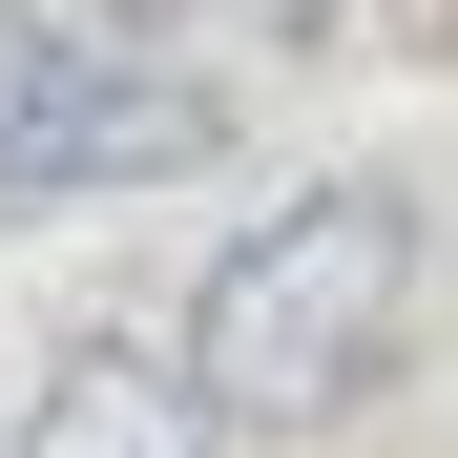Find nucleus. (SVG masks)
<instances>
[{
    "label": "nucleus",
    "mask_w": 458,
    "mask_h": 458,
    "mask_svg": "<svg viewBox=\"0 0 458 458\" xmlns=\"http://www.w3.org/2000/svg\"><path fill=\"white\" fill-rule=\"evenodd\" d=\"M396 271H417V208H396V188H292L250 250L188 292V375H208L250 437L334 417L354 375H375V334H396Z\"/></svg>",
    "instance_id": "f257e3e1"
},
{
    "label": "nucleus",
    "mask_w": 458,
    "mask_h": 458,
    "mask_svg": "<svg viewBox=\"0 0 458 458\" xmlns=\"http://www.w3.org/2000/svg\"><path fill=\"white\" fill-rule=\"evenodd\" d=\"M208 84L188 63H146L125 21H84V0H21L0 21V208H63V188H167L208 167Z\"/></svg>",
    "instance_id": "f03ea898"
},
{
    "label": "nucleus",
    "mask_w": 458,
    "mask_h": 458,
    "mask_svg": "<svg viewBox=\"0 0 458 458\" xmlns=\"http://www.w3.org/2000/svg\"><path fill=\"white\" fill-rule=\"evenodd\" d=\"M229 437H250V417H229L188 354H125V334H84V354L21 396V437H0V458H229Z\"/></svg>",
    "instance_id": "7ed1b4c3"
},
{
    "label": "nucleus",
    "mask_w": 458,
    "mask_h": 458,
    "mask_svg": "<svg viewBox=\"0 0 458 458\" xmlns=\"http://www.w3.org/2000/svg\"><path fill=\"white\" fill-rule=\"evenodd\" d=\"M271 21H334V0H271Z\"/></svg>",
    "instance_id": "20e7f679"
}]
</instances>
